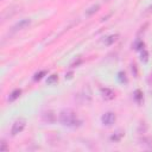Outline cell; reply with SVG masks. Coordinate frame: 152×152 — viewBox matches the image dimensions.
I'll use <instances>...</instances> for the list:
<instances>
[{
    "mask_svg": "<svg viewBox=\"0 0 152 152\" xmlns=\"http://www.w3.org/2000/svg\"><path fill=\"white\" fill-rule=\"evenodd\" d=\"M58 120L63 126L71 127V128L78 127L82 124V121L80 120L78 115L72 109H63L58 115Z\"/></svg>",
    "mask_w": 152,
    "mask_h": 152,
    "instance_id": "6da1fadb",
    "label": "cell"
},
{
    "mask_svg": "<svg viewBox=\"0 0 152 152\" xmlns=\"http://www.w3.org/2000/svg\"><path fill=\"white\" fill-rule=\"evenodd\" d=\"M25 126H26V120H25L24 118H19V119H17V120L13 122V125H12L11 134H12L13 137H15L17 134H19V133H21V132L24 131Z\"/></svg>",
    "mask_w": 152,
    "mask_h": 152,
    "instance_id": "7a4b0ae2",
    "label": "cell"
},
{
    "mask_svg": "<svg viewBox=\"0 0 152 152\" xmlns=\"http://www.w3.org/2000/svg\"><path fill=\"white\" fill-rule=\"evenodd\" d=\"M30 24H31V20H30V19H21V20H19L15 25L12 26L11 33H15V32H18V31H21V30L26 28L27 26H30Z\"/></svg>",
    "mask_w": 152,
    "mask_h": 152,
    "instance_id": "3957f363",
    "label": "cell"
},
{
    "mask_svg": "<svg viewBox=\"0 0 152 152\" xmlns=\"http://www.w3.org/2000/svg\"><path fill=\"white\" fill-rule=\"evenodd\" d=\"M115 120H116V116H115V114L113 112H107L101 118V121H102V124L104 126H112L115 122Z\"/></svg>",
    "mask_w": 152,
    "mask_h": 152,
    "instance_id": "277c9868",
    "label": "cell"
},
{
    "mask_svg": "<svg viewBox=\"0 0 152 152\" xmlns=\"http://www.w3.org/2000/svg\"><path fill=\"white\" fill-rule=\"evenodd\" d=\"M42 120L44 122H46V124H52V122H55L56 116H55L52 110H48V112H44L42 114Z\"/></svg>",
    "mask_w": 152,
    "mask_h": 152,
    "instance_id": "5b68a950",
    "label": "cell"
},
{
    "mask_svg": "<svg viewBox=\"0 0 152 152\" xmlns=\"http://www.w3.org/2000/svg\"><path fill=\"white\" fill-rule=\"evenodd\" d=\"M101 93H102V97L104 100H113L115 97V94L112 89H108V88H102L101 89Z\"/></svg>",
    "mask_w": 152,
    "mask_h": 152,
    "instance_id": "8992f818",
    "label": "cell"
},
{
    "mask_svg": "<svg viewBox=\"0 0 152 152\" xmlns=\"http://www.w3.org/2000/svg\"><path fill=\"white\" fill-rule=\"evenodd\" d=\"M99 8H100V6L96 4V5H93V6H90L87 11H86V15L87 17H90V15H93L94 13H96L97 11H99Z\"/></svg>",
    "mask_w": 152,
    "mask_h": 152,
    "instance_id": "52a82bcc",
    "label": "cell"
},
{
    "mask_svg": "<svg viewBox=\"0 0 152 152\" xmlns=\"http://www.w3.org/2000/svg\"><path fill=\"white\" fill-rule=\"evenodd\" d=\"M118 39V34H112V36H108L106 39H104V45H112L115 40Z\"/></svg>",
    "mask_w": 152,
    "mask_h": 152,
    "instance_id": "ba28073f",
    "label": "cell"
},
{
    "mask_svg": "<svg viewBox=\"0 0 152 152\" xmlns=\"http://www.w3.org/2000/svg\"><path fill=\"white\" fill-rule=\"evenodd\" d=\"M20 94H21V90H20V89L13 90V91L11 93V95L8 96V101H14L15 99H18V97L20 96Z\"/></svg>",
    "mask_w": 152,
    "mask_h": 152,
    "instance_id": "9c48e42d",
    "label": "cell"
},
{
    "mask_svg": "<svg viewBox=\"0 0 152 152\" xmlns=\"http://www.w3.org/2000/svg\"><path fill=\"white\" fill-rule=\"evenodd\" d=\"M58 81V77H57V75H51L49 78H48V84H50V86H52V84H55L56 82Z\"/></svg>",
    "mask_w": 152,
    "mask_h": 152,
    "instance_id": "30bf717a",
    "label": "cell"
},
{
    "mask_svg": "<svg viewBox=\"0 0 152 152\" xmlns=\"http://www.w3.org/2000/svg\"><path fill=\"white\" fill-rule=\"evenodd\" d=\"M141 61H144V62L148 61V53L145 50H142V52H141Z\"/></svg>",
    "mask_w": 152,
    "mask_h": 152,
    "instance_id": "8fae6325",
    "label": "cell"
},
{
    "mask_svg": "<svg viewBox=\"0 0 152 152\" xmlns=\"http://www.w3.org/2000/svg\"><path fill=\"white\" fill-rule=\"evenodd\" d=\"M121 137H122V133H121V132H118V134L112 135V140H114V141H119Z\"/></svg>",
    "mask_w": 152,
    "mask_h": 152,
    "instance_id": "7c38bea8",
    "label": "cell"
},
{
    "mask_svg": "<svg viewBox=\"0 0 152 152\" xmlns=\"http://www.w3.org/2000/svg\"><path fill=\"white\" fill-rule=\"evenodd\" d=\"M0 150H1V151H6V150H7V146H6V141H5V140H2V141H1Z\"/></svg>",
    "mask_w": 152,
    "mask_h": 152,
    "instance_id": "4fadbf2b",
    "label": "cell"
},
{
    "mask_svg": "<svg viewBox=\"0 0 152 152\" xmlns=\"http://www.w3.org/2000/svg\"><path fill=\"white\" fill-rule=\"evenodd\" d=\"M44 74H45L44 71H42V72H39V74H36V76H34V80H36V81H37V80H40V78H42V76H43Z\"/></svg>",
    "mask_w": 152,
    "mask_h": 152,
    "instance_id": "5bb4252c",
    "label": "cell"
}]
</instances>
